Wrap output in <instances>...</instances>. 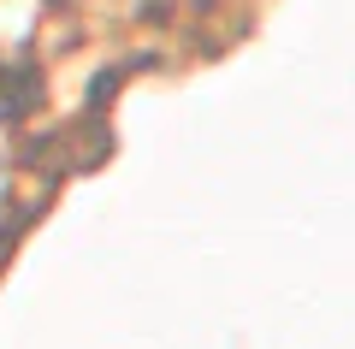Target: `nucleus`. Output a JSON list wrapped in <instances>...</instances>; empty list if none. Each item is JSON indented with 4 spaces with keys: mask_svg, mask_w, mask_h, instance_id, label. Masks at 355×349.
Wrapping results in <instances>:
<instances>
[{
    "mask_svg": "<svg viewBox=\"0 0 355 349\" xmlns=\"http://www.w3.org/2000/svg\"><path fill=\"white\" fill-rule=\"evenodd\" d=\"M0 201H6V184H0Z\"/></svg>",
    "mask_w": 355,
    "mask_h": 349,
    "instance_id": "f257e3e1",
    "label": "nucleus"
}]
</instances>
